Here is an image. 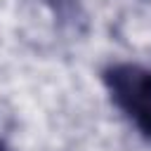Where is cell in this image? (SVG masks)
<instances>
[{"label":"cell","instance_id":"6da1fadb","mask_svg":"<svg viewBox=\"0 0 151 151\" xmlns=\"http://www.w3.org/2000/svg\"><path fill=\"white\" fill-rule=\"evenodd\" d=\"M104 85L111 101L151 142V68L142 64H113L104 71Z\"/></svg>","mask_w":151,"mask_h":151},{"label":"cell","instance_id":"7a4b0ae2","mask_svg":"<svg viewBox=\"0 0 151 151\" xmlns=\"http://www.w3.org/2000/svg\"><path fill=\"white\" fill-rule=\"evenodd\" d=\"M0 151H12V149H7V146H5L2 142H0Z\"/></svg>","mask_w":151,"mask_h":151}]
</instances>
